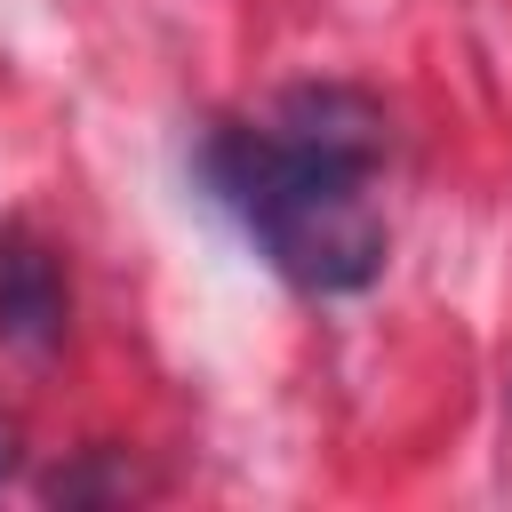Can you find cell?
Returning a JSON list of instances; mask_svg holds the SVG:
<instances>
[{
	"label": "cell",
	"mask_w": 512,
	"mask_h": 512,
	"mask_svg": "<svg viewBox=\"0 0 512 512\" xmlns=\"http://www.w3.org/2000/svg\"><path fill=\"white\" fill-rule=\"evenodd\" d=\"M8 464H16V424H0V480H8Z\"/></svg>",
	"instance_id": "4"
},
{
	"label": "cell",
	"mask_w": 512,
	"mask_h": 512,
	"mask_svg": "<svg viewBox=\"0 0 512 512\" xmlns=\"http://www.w3.org/2000/svg\"><path fill=\"white\" fill-rule=\"evenodd\" d=\"M272 136L304 144V152H328V160H352V168H376L384 152V112L360 96V88H288L272 104Z\"/></svg>",
	"instance_id": "3"
},
{
	"label": "cell",
	"mask_w": 512,
	"mask_h": 512,
	"mask_svg": "<svg viewBox=\"0 0 512 512\" xmlns=\"http://www.w3.org/2000/svg\"><path fill=\"white\" fill-rule=\"evenodd\" d=\"M208 176L296 288L344 296L384 272V208L368 200V168L304 152L272 128H224L208 144Z\"/></svg>",
	"instance_id": "1"
},
{
	"label": "cell",
	"mask_w": 512,
	"mask_h": 512,
	"mask_svg": "<svg viewBox=\"0 0 512 512\" xmlns=\"http://www.w3.org/2000/svg\"><path fill=\"white\" fill-rule=\"evenodd\" d=\"M64 312H72V296H64L56 256L24 224H8L0 232V344L24 360H48L64 344Z\"/></svg>",
	"instance_id": "2"
}]
</instances>
